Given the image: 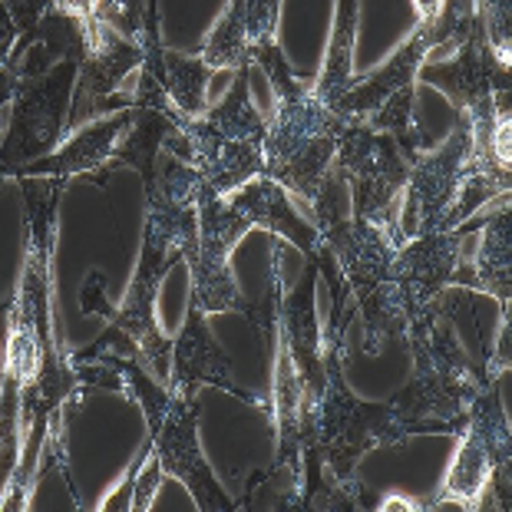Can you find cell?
<instances>
[{
	"instance_id": "484cf974",
	"label": "cell",
	"mask_w": 512,
	"mask_h": 512,
	"mask_svg": "<svg viewBox=\"0 0 512 512\" xmlns=\"http://www.w3.org/2000/svg\"><path fill=\"white\" fill-rule=\"evenodd\" d=\"M162 479H166V470H162L159 456L152 453V443L146 440L143 453H139V470H136V483H133V503L129 509L136 512H146L152 506V499H156Z\"/></svg>"
},
{
	"instance_id": "83f0119b",
	"label": "cell",
	"mask_w": 512,
	"mask_h": 512,
	"mask_svg": "<svg viewBox=\"0 0 512 512\" xmlns=\"http://www.w3.org/2000/svg\"><path fill=\"white\" fill-rule=\"evenodd\" d=\"M80 311L83 314H96V318H113V304L106 301V278L103 271H90V278H86V285L80 291Z\"/></svg>"
},
{
	"instance_id": "1f68e13d",
	"label": "cell",
	"mask_w": 512,
	"mask_h": 512,
	"mask_svg": "<svg viewBox=\"0 0 512 512\" xmlns=\"http://www.w3.org/2000/svg\"><path fill=\"white\" fill-rule=\"evenodd\" d=\"M0 387H4V370H0Z\"/></svg>"
},
{
	"instance_id": "603a6c76",
	"label": "cell",
	"mask_w": 512,
	"mask_h": 512,
	"mask_svg": "<svg viewBox=\"0 0 512 512\" xmlns=\"http://www.w3.org/2000/svg\"><path fill=\"white\" fill-rule=\"evenodd\" d=\"M199 57L209 63L212 73L252 67V63H248V37H245L242 0H228V7H225V14L219 17V24H215L209 40L202 43Z\"/></svg>"
},
{
	"instance_id": "4dcf8cb0",
	"label": "cell",
	"mask_w": 512,
	"mask_h": 512,
	"mask_svg": "<svg viewBox=\"0 0 512 512\" xmlns=\"http://www.w3.org/2000/svg\"><path fill=\"white\" fill-rule=\"evenodd\" d=\"M380 509H413V506H407V503H403V499H394V496H390L387 503L380 506Z\"/></svg>"
},
{
	"instance_id": "5bb4252c",
	"label": "cell",
	"mask_w": 512,
	"mask_h": 512,
	"mask_svg": "<svg viewBox=\"0 0 512 512\" xmlns=\"http://www.w3.org/2000/svg\"><path fill=\"white\" fill-rule=\"evenodd\" d=\"M143 40L119 34L110 24H93L90 40H86V57L76 70V100L86 96L93 103H116V110L133 106V96H119V86L126 76L143 67Z\"/></svg>"
},
{
	"instance_id": "8992f818",
	"label": "cell",
	"mask_w": 512,
	"mask_h": 512,
	"mask_svg": "<svg viewBox=\"0 0 512 512\" xmlns=\"http://www.w3.org/2000/svg\"><path fill=\"white\" fill-rule=\"evenodd\" d=\"M248 228L252 225L238 212L228 209L222 195H215L205 182L199 185V245H195L189 268H192V304L202 308V314H225V311L248 314V304L238 294L235 275L228 268V255H232V248Z\"/></svg>"
},
{
	"instance_id": "ffe728a7",
	"label": "cell",
	"mask_w": 512,
	"mask_h": 512,
	"mask_svg": "<svg viewBox=\"0 0 512 512\" xmlns=\"http://www.w3.org/2000/svg\"><path fill=\"white\" fill-rule=\"evenodd\" d=\"M470 281L479 291H489L493 298L509 304V294H512V219H509V212H499L486 222L483 238H479V252H476V271Z\"/></svg>"
},
{
	"instance_id": "2e32d148",
	"label": "cell",
	"mask_w": 512,
	"mask_h": 512,
	"mask_svg": "<svg viewBox=\"0 0 512 512\" xmlns=\"http://www.w3.org/2000/svg\"><path fill=\"white\" fill-rule=\"evenodd\" d=\"M427 53H430V24H423L420 20L417 30H413V34L397 47V53H390L374 73H367L361 83H354L351 90L331 106V110L337 116H344L347 123L367 119L370 113H377L397 90L417 83Z\"/></svg>"
},
{
	"instance_id": "7c38bea8",
	"label": "cell",
	"mask_w": 512,
	"mask_h": 512,
	"mask_svg": "<svg viewBox=\"0 0 512 512\" xmlns=\"http://www.w3.org/2000/svg\"><path fill=\"white\" fill-rule=\"evenodd\" d=\"M456 275H460V235L433 232L407 238L394 258V281L407 304V318L413 311L433 308Z\"/></svg>"
},
{
	"instance_id": "8fae6325",
	"label": "cell",
	"mask_w": 512,
	"mask_h": 512,
	"mask_svg": "<svg viewBox=\"0 0 512 512\" xmlns=\"http://www.w3.org/2000/svg\"><path fill=\"white\" fill-rule=\"evenodd\" d=\"M199 172L192 162L166 156L146 185V232L192 261L199 245Z\"/></svg>"
},
{
	"instance_id": "3957f363",
	"label": "cell",
	"mask_w": 512,
	"mask_h": 512,
	"mask_svg": "<svg viewBox=\"0 0 512 512\" xmlns=\"http://www.w3.org/2000/svg\"><path fill=\"white\" fill-rule=\"evenodd\" d=\"M344 126L347 119L321 103L311 86L278 96L275 113L265 119V176L311 205L334 166L337 136Z\"/></svg>"
},
{
	"instance_id": "9a60e30c",
	"label": "cell",
	"mask_w": 512,
	"mask_h": 512,
	"mask_svg": "<svg viewBox=\"0 0 512 512\" xmlns=\"http://www.w3.org/2000/svg\"><path fill=\"white\" fill-rule=\"evenodd\" d=\"M427 80L443 90L456 103V110H470L473 103L486 96H499L509 90V63H503L493 53L486 40L483 20L476 17L473 30L460 43L456 57L450 63H440L427 73Z\"/></svg>"
},
{
	"instance_id": "44dd1931",
	"label": "cell",
	"mask_w": 512,
	"mask_h": 512,
	"mask_svg": "<svg viewBox=\"0 0 512 512\" xmlns=\"http://www.w3.org/2000/svg\"><path fill=\"white\" fill-rule=\"evenodd\" d=\"M166 133H176V126L169 123L166 116L156 110H136L133 126L126 129L119 146L113 149V166H133L139 169V176L149 185L152 176H156L159 166V146Z\"/></svg>"
},
{
	"instance_id": "52a82bcc",
	"label": "cell",
	"mask_w": 512,
	"mask_h": 512,
	"mask_svg": "<svg viewBox=\"0 0 512 512\" xmlns=\"http://www.w3.org/2000/svg\"><path fill=\"white\" fill-rule=\"evenodd\" d=\"M470 159H473L470 126H466V119L460 113L450 139L440 143V149L430 152V156H417V162L410 166L407 189H403L407 192V202H403L407 222H400L403 235L413 238V235L443 232V219L456 199V189H460V179L466 166H470Z\"/></svg>"
},
{
	"instance_id": "30bf717a",
	"label": "cell",
	"mask_w": 512,
	"mask_h": 512,
	"mask_svg": "<svg viewBox=\"0 0 512 512\" xmlns=\"http://www.w3.org/2000/svg\"><path fill=\"white\" fill-rule=\"evenodd\" d=\"M179 261V252H172L166 242H159L156 235H143V255H139V268L133 275L126 298L116 304L110 324L119 331H126L136 344V361L146 370H159L166 354H172V344L156 328V294L162 278L169 275V268Z\"/></svg>"
},
{
	"instance_id": "277c9868",
	"label": "cell",
	"mask_w": 512,
	"mask_h": 512,
	"mask_svg": "<svg viewBox=\"0 0 512 512\" xmlns=\"http://www.w3.org/2000/svg\"><path fill=\"white\" fill-rule=\"evenodd\" d=\"M334 166L351 192V215L377 225L380 232L407 242L400 228V195L407 189L413 159L397 146L394 136L377 133L367 119L347 123L337 136Z\"/></svg>"
},
{
	"instance_id": "d6986e66",
	"label": "cell",
	"mask_w": 512,
	"mask_h": 512,
	"mask_svg": "<svg viewBox=\"0 0 512 512\" xmlns=\"http://www.w3.org/2000/svg\"><path fill=\"white\" fill-rule=\"evenodd\" d=\"M357 7L361 0H341L337 4V20H334V34L324 53V67L318 83L311 86L314 96L321 103L334 106L341 96L354 86V24H357Z\"/></svg>"
},
{
	"instance_id": "ac0fdd59",
	"label": "cell",
	"mask_w": 512,
	"mask_h": 512,
	"mask_svg": "<svg viewBox=\"0 0 512 512\" xmlns=\"http://www.w3.org/2000/svg\"><path fill=\"white\" fill-rule=\"evenodd\" d=\"M133 119H136V110H133V106H126V110H119L116 116L100 119V123L80 129V133H73L60 149H53L43 159L30 162V166L20 169L17 179H24V176L73 179V176H80V172L100 169L103 162L113 156V149L119 146V139H123L126 129L133 126Z\"/></svg>"
},
{
	"instance_id": "4fadbf2b",
	"label": "cell",
	"mask_w": 512,
	"mask_h": 512,
	"mask_svg": "<svg viewBox=\"0 0 512 512\" xmlns=\"http://www.w3.org/2000/svg\"><path fill=\"white\" fill-rule=\"evenodd\" d=\"M202 384H212L219 390H228L238 400L255 403L245 394L242 387L235 384L232 377V361L222 351V344L215 341L212 331L205 328V314L202 308H195L189 301V314H185V324L172 344V370H169V394L195 400V390Z\"/></svg>"
},
{
	"instance_id": "4316f807",
	"label": "cell",
	"mask_w": 512,
	"mask_h": 512,
	"mask_svg": "<svg viewBox=\"0 0 512 512\" xmlns=\"http://www.w3.org/2000/svg\"><path fill=\"white\" fill-rule=\"evenodd\" d=\"M0 4L7 7V14L14 17V27L20 37L34 34L37 24L43 20V14L50 10L53 0H0Z\"/></svg>"
},
{
	"instance_id": "9c48e42d",
	"label": "cell",
	"mask_w": 512,
	"mask_h": 512,
	"mask_svg": "<svg viewBox=\"0 0 512 512\" xmlns=\"http://www.w3.org/2000/svg\"><path fill=\"white\" fill-rule=\"evenodd\" d=\"M304 271L301 285L294 291L281 288V265L275 255L271 268V298H275V337H281L298 367L304 403H318L324 384H328V370H324V337L318 328V311H314V288H318V265Z\"/></svg>"
},
{
	"instance_id": "e0dca14e",
	"label": "cell",
	"mask_w": 512,
	"mask_h": 512,
	"mask_svg": "<svg viewBox=\"0 0 512 512\" xmlns=\"http://www.w3.org/2000/svg\"><path fill=\"white\" fill-rule=\"evenodd\" d=\"M228 209L238 212L248 225H258L271 232L281 242H291L304 258L314 255V248L321 245L318 228L311 222H304L291 205V195L281 189L275 179H268L265 172L255 179H248L245 185H238L235 192L225 195Z\"/></svg>"
},
{
	"instance_id": "7402d4cb",
	"label": "cell",
	"mask_w": 512,
	"mask_h": 512,
	"mask_svg": "<svg viewBox=\"0 0 512 512\" xmlns=\"http://www.w3.org/2000/svg\"><path fill=\"white\" fill-rule=\"evenodd\" d=\"M209 63L202 57H182V53L162 50L159 80L166 86L169 103L185 119H195L205 113V86H209Z\"/></svg>"
},
{
	"instance_id": "6da1fadb",
	"label": "cell",
	"mask_w": 512,
	"mask_h": 512,
	"mask_svg": "<svg viewBox=\"0 0 512 512\" xmlns=\"http://www.w3.org/2000/svg\"><path fill=\"white\" fill-rule=\"evenodd\" d=\"M341 357L324 354V384L318 403L301 407V453L321 456L324 470L341 483H357V463L374 446H403L410 437L390 403H364L347 390L341 377Z\"/></svg>"
},
{
	"instance_id": "f546056e",
	"label": "cell",
	"mask_w": 512,
	"mask_h": 512,
	"mask_svg": "<svg viewBox=\"0 0 512 512\" xmlns=\"http://www.w3.org/2000/svg\"><path fill=\"white\" fill-rule=\"evenodd\" d=\"M446 0H413V7H417V14L423 24H433V20L440 17V10H443Z\"/></svg>"
},
{
	"instance_id": "cb8c5ba5",
	"label": "cell",
	"mask_w": 512,
	"mask_h": 512,
	"mask_svg": "<svg viewBox=\"0 0 512 512\" xmlns=\"http://www.w3.org/2000/svg\"><path fill=\"white\" fill-rule=\"evenodd\" d=\"M417 90L410 86H403V90H397L390 100L380 106L377 113L367 116V123L377 129V133H387L397 139V146L407 152V156L417 162L420 156V123H417Z\"/></svg>"
},
{
	"instance_id": "ba28073f",
	"label": "cell",
	"mask_w": 512,
	"mask_h": 512,
	"mask_svg": "<svg viewBox=\"0 0 512 512\" xmlns=\"http://www.w3.org/2000/svg\"><path fill=\"white\" fill-rule=\"evenodd\" d=\"M152 453L159 456L166 476L179 479L189 489L195 506L205 512H232L238 509L232 496L219 486V479L212 476L209 463L199 450V420H195V400H185L169 394L166 413L149 427Z\"/></svg>"
},
{
	"instance_id": "5b68a950",
	"label": "cell",
	"mask_w": 512,
	"mask_h": 512,
	"mask_svg": "<svg viewBox=\"0 0 512 512\" xmlns=\"http://www.w3.org/2000/svg\"><path fill=\"white\" fill-rule=\"evenodd\" d=\"M76 70L80 63L63 60L50 73L17 80L10 100V126L0 143V179H17L20 169L53 152L57 139L67 133Z\"/></svg>"
},
{
	"instance_id": "7a4b0ae2",
	"label": "cell",
	"mask_w": 512,
	"mask_h": 512,
	"mask_svg": "<svg viewBox=\"0 0 512 512\" xmlns=\"http://www.w3.org/2000/svg\"><path fill=\"white\" fill-rule=\"evenodd\" d=\"M321 245L337 261L347 291L364 321V351L380 354L390 341H403L407 331V304L394 281V258L400 238L380 232L364 219H347L328 228Z\"/></svg>"
},
{
	"instance_id": "d4e9b609",
	"label": "cell",
	"mask_w": 512,
	"mask_h": 512,
	"mask_svg": "<svg viewBox=\"0 0 512 512\" xmlns=\"http://www.w3.org/2000/svg\"><path fill=\"white\" fill-rule=\"evenodd\" d=\"M242 17H245L248 53L255 47H265V43H278L281 0H242Z\"/></svg>"
},
{
	"instance_id": "f1b7e54d",
	"label": "cell",
	"mask_w": 512,
	"mask_h": 512,
	"mask_svg": "<svg viewBox=\"0 0 512 512\" xmlns=\"http://www.w3.org/2000/svg\"><path fill=\"white\" fill-rule=\"evenodd\" d=\"M17 27H14V17L7 14V7L0 4V67L7 63V57L14 53V47H17Z\"/></svg>"
}]
</instances>
